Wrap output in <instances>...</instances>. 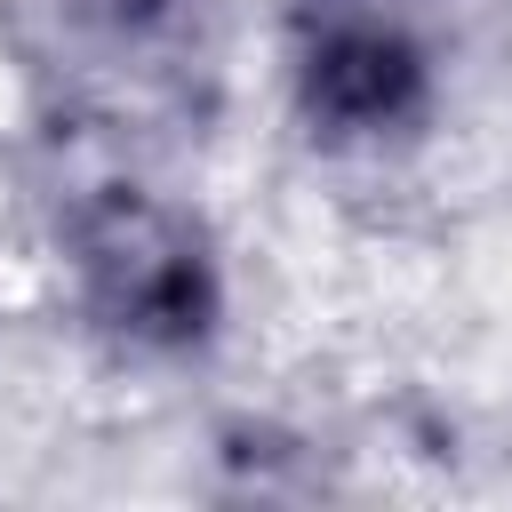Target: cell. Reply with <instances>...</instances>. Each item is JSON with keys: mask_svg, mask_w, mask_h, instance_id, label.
Instances as JSON below:
<instances>
[{"mask_svg": "<svg viewBox=\"0 0 512 512\" xmlns=\"http://www.w3.org/2000/svg\"><path fill=\"white\" fill-rule=\"evenodd\" d=\"M48 248L64 312L128 368H192L232 336V256L216 224L136 168L64 184Z\"/></svg>", "mask_w": 512, "mask_h": 512, "instance_id": "cell-1", "label": "cell"}, {"mask_svg": "<svg viewBox=\"0 0 512 512\" xmlns=\"http://www.w3.org/2000/svg\"><path fill=\"white\" fill-rule=\"evenodd\" d=\"M272 72L328 160H400L456 104V0H272Z\"/></svg>", "mask_w": 512, "mask_h": 512, "instance_id": "cell-2", "label": "cell"}, {"mask_svg": "<svg viewBox=\"0 0 512 512\" xmlns=\"http://www.w3.org/2000/svg\"><path fill=\"white\" fill-rule=\"evenodd\" d=\"M48 64L120 120H200L216 96V0H40Z\"/></svg>", "mask_w": 512, "mask_h": 512, "instance_id": "cell-3", "label": "cell"}]
</instances>
